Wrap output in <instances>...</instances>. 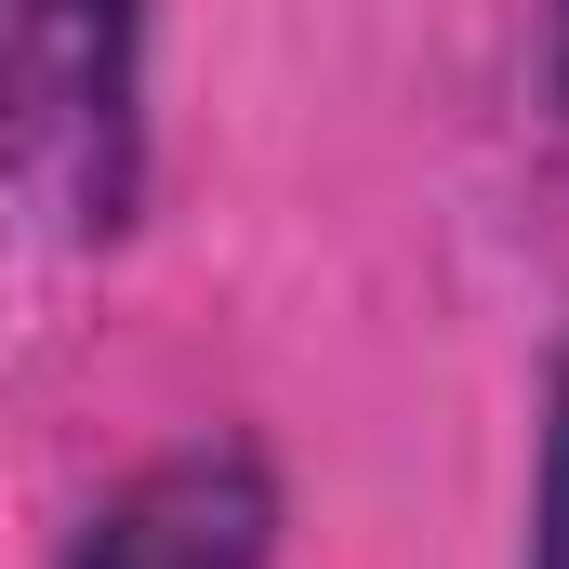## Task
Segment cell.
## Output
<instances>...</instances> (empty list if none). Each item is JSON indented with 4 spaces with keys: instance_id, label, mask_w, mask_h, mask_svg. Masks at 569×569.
<instances>
[{
    "instance_id": "1",
    "label": "cell",
    "mask_w": 569,
    "mask_h": 569,
    "mask_svg": "<svg viewBox=\"0 0 569 569\" xmlns=\"http://www.w3.org/2000/svg\"><path fill=\"white\" fill-rule=\"evenodd\" d=\"M146 27L159 0H0V199L53 239L146 212Z\"/></svg>"
},
{
    "instance_id": "2",
    "label": "cell",
    "mask_w": 569,
    "mask_h": 569,
    "mask_svg": "<svg viewBox=\"0 0 569 569\" xmlns=\"http://www.w3.org/2000/svg\"><path fill=\"white\" fill-rule=\"evenodd\" d=\"M279 543V477L252 437H186L80 530L67 569H266Z\"/></svg>"
},
{
    "instance_id": "3",
    "label": "cell",
    "mask_w": 569,
    "mask_h": 569,
    "mask_svg": "<svg viewBox=\"0 0 569 569\" xmlns=\"http://www.w3.org/2000/svg\"><path fill=\"white\" fill-rule=\"evenodd\" d=\"M530 569H569V358L543 371V437H530Z\"/></svg>"
},
{
    "instance_id": "4",
    "label": "cell",
    "mask_w": 569,
    "mask_h": 569,
    "mask_svg": "<svg viewBox=\"0 0 569 569\" xmlns=\"http://www.w3.org/2000/svg\"><path fill=\"white\" fill-rule=\"evenodd\" d=\"M557 93H569V0H557Z\"/></svg>"
}]
</instances>
